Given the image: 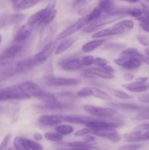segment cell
<instances>
[{"instance_id": "obj_1", "label": "cell", "mask_w": 149, "mask_h": 150, "mask_svg": "<svg viewBox=\"0 0 149 150\" xmlns=\"http://www.w3.org/2000/svg\"><path fill=\"white\" fill-rule=\"evenodd\" d=\"M56 42L51 41V42L46 44L39 53H37L30 58L18 62L16 64L23 71L35 67V66L39 65V64L46 62L49 59V57L52 55L53 52L56 48Z\"/></svg>"}, {"instance_id": "obj_2", "label": "cell", "mask_w": 149, "mask_h": 150, "mask_svg": "<svg viewBox=\"0 0 149 150\" xmlns=\"http://www.w3.org/2000/svg\"><path fill=\"white\" fill-rule=\"evenodd\" d=\"M134 26V23L132 20H129V19L122 20L121 21L117 22L115 24H114L111 27L101 29V30L95 32L92 35V38L99 39V38L108 36H112V35H125V34L129 33L131 29H133Z\"/></svg>"}, {"instance_id": "obj_3", "label": "cell", "mask_w": 149, "mask_h": 150, "mask_svg": "<svg viewBox=\"0 0 149 150\" xmlns=\"http://www.w3.org/2000/svg\"><path fill=\"white\" fill-rule=\"evenodd\" d=\"M86 135H93L104 138L113 143H118L121 140V136L118 133L115 128L106 127V128H93V127H86L79 130L74 133L75 136H84Z\"/></svg>"}, {"instance_id": "obj_4", "label": "cell", "mask_w": 149, "mask_h": 150, "mask_svg": "<svg viewBox=\"0 0 149 150\" xmlns=\"http://www.w3.org/2000/svg\"><path fill=\"white\" fill-rule=\"evenodd\" d=\"M30 98L29 95L22 89L20 84L10 86L0 89V102Z\"/></svg>"}, {"instance_id": "obj_5", "label": "cell", "mask_w": 149, "mask_h": 150, "mask_svg": "<svg viewBox=\"0 0 149 150\" xmlns=\"http://www.w3.org/2000/svg\"><path fill=\"white\" fill-rule=\"evenodd\" d=\"M45 85L51 87H59V86H77L81 83V81L79 79L74 78H62L54 77V76H48L44 79Z\"/></svg>"}, {"instance_id": "obj_6", "label": "cell", "mask_w": 149, "mask_h": 150, "mask_svg": "<svg viewBox=\"0 0 149 150\" xmlns=\"http://www.w3.org/2000/svg\"><path fill=\"white\" fill-rule=\"evenodd\" d=\"M85 111L93 117L98 118H110L117 113L115 108L109 107H100L93 105H85L83 106Z\"/></svg>"}, {"instance_id": "obj_7", "label": "cell", "mask_w": 149, "mask_h": 150, "mask_svg": "<svg viewBox=\"0 0 149 150\" xmlns=\"http://www.w3.org/2000/svg\"><path fill=\"white\" fill-rule=\"evenodd\" d=\"M56 2L54 1L50 2L45 8L42 9L39 11L37 12L31 16L28 20L27 23L29 24L34 26L35 25H39L53 10L55 9Z\"/></svg>"}, {"instance_id": "obj_8", "label": "cell", "mask_w": 149, "mask_h": 150, "mask_svg": "<svg viewBox=\"0 0 149 150\" xmlns=\"http://www.w3.org/2000/svg\"><path fill=\"white\" fill-rule=\"evenodd\" d=\"M114 62L118 66L124 67L126 70H134L139 68L141 65L142 61L136 57H122L119 56V58L114 59Z\"/></svg>"}, {"instance_id": "obj_9", "label": "cell", "mask_w": 149, "mask_h": 150, "mask_svg": "<svg viewBox=\"0 0 149 150\" xmlns=\"http://www.w3.org/2000/svg\"><path fill=\"white\" fill-rule=\"evenodd\" d=\"M23 51V45L22 43H16L6 48L0 54V61L9 62L20 55Z\"/></svg>"}, {"instance_id": "obj_10", "label": "cell", "mask_w": 149, "mask_h": 150, "mask_svg": "<svg viewBox=\"0 0 149 150\" xmlns=\"http://www.w3.org/2000/svg\"><path fill=\"white\" fill-rule=\"evenodd\" d=\"M88 23L87 20L86 18V16H83L81 18H80L79 20H77V21L74 22V23H72V25H70L69 27H67L65 30H64L63 32H61V33H59L57 36V40H63L64 38H67V37L70 36L72 34L75 33L77 31L80 30V29L83 27V26H86Z\"/></svg>"}, {"instance_id": "obj_11", "label": "cell", "mask_w": 149, "mask_h": 150, "mask_svg": "<svg viewBox=\"0 0 149 150\" xmlns=\"http://www.w3.org/2000/svg\"><path fill=\"white\" fill-rule=\"evenodd\" d=\"M34 30V26L26 23L23 26H22L16 32L14 37V41L15 43H23L26 40L29 39L32 35V32Z\"/></svg>"}, {"instance_id": "obj_12", "label": "cell", "mask_w": 149, "mask_h": 150, "mask_svg": "<svg viewBox=\"0 0 149 150\" xmlns=\"http://www.w3.org/2000/svg\"><path fill=\"white\" fill-rule=\"evenodd\" d=\"M83 75L85 77H99L103 79H112L115 78V75L108 73L102 68L91 67V68L84 70Z\"/></svg>"}, {"instance_id": "obj_13", "label": "cell", "mask_w": 149, "mask_h": 150, "mask_svg": "<svg viewBox=\"0 0 149 150\" xmlns=\"http://www.w3.org/2000/svg\"><path fill=\"white\" fill-rule=\"evenodd\" d=\"M22 89L26 92V94L29 95L30 98L34 97L35 98H37L38 96L43 92L45 89L39 86L37 83L32 81H24L20 83Z\"/></svg>"}, {"instance_id": "obj_14", "label": "cell", "mask_w": 149, "mask_h": 150, "mask_svg": "<svg viewBox=\"0 0 149 150\" xmlns=\"http://www.w3.org/2000/svg\"><path fill=\"white\" fill-rule=\"evenodd\" d=\"M64 119L62 115H42L38 118V122L44 126H55L64 122Z\"/></svg>"}, {"instance_id": "obj_15", "label": "cell", "mask_w": 149, "mask_h": 150, "mask_svg": "<svg viewBox=\"0 0 149 150\" xmlns=\"http://www.w3.org/2000/svg\"><path fill=\"white\" fill-rule=\"evenodd\" d=\"M59 65L61 70H66V71H77V70H81L83 67L81 61L78 59L63 60L61 62H59Z\"/></svg>"}, {"instance_id": "obj_16", "label": "cell", "mask_w": 149, "mask_h": 150, "mask_svg": "<svg viewBox=\"0 0 149 150\" xmlns=\"http://www.w3.org/2000/svg\"><path fill=\"white\" fill-rule=\"evenodd\" d=\"M25 18L24 15L13 14L0 16V29L7 26L15 24L22 21Z\"/></svg>"}, {"instance_id": "obj_17", "label": "cell", "mask_w": 149, "mask_h": 150, "mask_svg": "<svg viewBox=\"0 0 149 150\" xmlns=\"http://www.w3.org/2000/svg\"><path fill=\"white\" fill-rule=\"evenodd\" d=\"M56 30L57 25L56 23H53V22L42 28V31L40 32V36H39V43L44 44L47 41L49 40L53 36Z\"/></svg>"}, {"instance_id": "obj_18", "label": "cell", "mask_w": 149, "mask_h": 150, "mask_svg": "<svg viewBox=\"0 0 149 150\" xmlns=\"http://www.w3.org/2000/svg\"><path fill=\"white\" fill-rule=\"evenodd\" d=\"M92 117L85 115H68L64 117V122L72 124H78V125H86L88 122L93 120Z\"/></svg>"}, {"instance_id": "obj_19", "label": "cell", "mask_w": 149, "mask_h": 150, "mask_svg": "<svg viewBox=\"0 0 149 150\" xmlns=\"http://www.w3.org/2000/svg\"><path fill=\"white\" fill-rule=\"evenodd\" d=\"M20 105L17 103H10L5 107V113L12 122H15L20 115Z\"/></svg>"}, {"instance_id": "obj_20", "label": "cell", "mask_w": 149, "mask_h": 150, "mask_svg": "<svg viewBox=\"0 0 149 150\" xmlns=\"http://www.w3.org/2000/svg\"><path fill=\"white\" fill-rule=\"evenodd\" d=\"M110 105L115 107V108L131 111H140L149 108V106H147V105H137V104L127 103H111Z\"/></svg>"}, {"instance_id": "obj_21", "label": "cell", "mask_w": 149, "mask_h": 150, "mask_svg": "<svg viewBox=\"0 0 149 150\" xmlns=\"http://www.w3.org/2000/svg\"><path fill=\"white\" fill-rule=\"evenodd\" d=\"M123 87L129 92H143L149 90V83H139L134 81L132 83L124 84Z\"/></svg>"}, {"instance_id": "obj_22", "label": "cell", "mask_w": 149, "mask_h": 150, "mask_svg": "<svg viewBox=\"0 0 149 150\" xmlns=\"http://www.w3.org/2000/svg\"><path fill=\"white\" fill-rule=\"evenodd\" d=\"M77 40V38L75 37H67V38H64L63 40L58 44V47L56 48L55 51V54L58 55V54H61L62 53H64V51H67V49L70 48L73 44L74 43V42Z\"/></svg>"}, {"instance_id": "obj_23", "label": "cell", "mask_w": 149, "mask_h": 150, "mask_svg": "<svg viewBox=\"0 0 149 150\" xmlns=\"http://www.w3.org/2000/svg\"><path fill=\"white\" fill-rule=\"evenodd\" d=\"M105 42L104 40L97 39L93 40H91L85 43L84 45L82 46V51L85 53L91 52V51H94L96 48H99V46L102 45V44Z\"/></svg>"}, {"instance_id": "obj_24", "label": "cell", "mask_w": 149, "mask_h": 150, "mask_svg": "<svg viewBox=\"0 0 149 150\" xmlns=\"http://www.w3.org/2000/svg\"><path fill=\"white\" fill-rule=\"evenodd\" d=\"M91 96L95 97L102 100L109 101L111 100V97L109 94L101 90L99 88L93 87V86H91Z\"/></svg>"}, {"instance_id": "obj_25", "label": "cell", "mask_w": 149, "mask_h": 150, "mask_svg": "<svg viewBox=\"0 0 149 150\" xmlns=\"http://www.w3.org/2000/svg\"><path fill=\"white\" fill-rule=\"evenodd\" d=\"M40 0H21L15 5V8L18 10H23L34 7L39 2Z\"/></svg>"}, {"instance_id": "obj_26", "label": "cell", "mask_w": 149, "mask_h": 150, "mask_svg": "<svg viewBox=\"0 0 149 150\" xmlns=\"http://www.w3.org/2000/svg\"><path fill=\"white\" fill-rule=\"evenodd\" d=\"M13 146L15 150H30L26 139L19 136L15 138L13 141Z\"/></svg>"}, {"instance_id": "obj_27", "label": "cell", "mask_w": 149, "mask_h": 150, "mask_svg": "<svg viewBox=\"0 0 149 150\" xmlns=\"http://www.w3.org/2000/svg\"><path fill=\"white\" fill-rule=\"evenodd\" d=\"M98 6L102 9L103 13L106 14L109 13L115 7L113 0H99Z\"/></svg>"}, {"instance_id": "obj_28", "label": "cell", "mask_w": 149, "mask_h": 150, "mask_svg": "<svg viewBox=\"0 0 149 150\" xmlns=\"http://www.w3.org/2000/svg\"><path fill=\"white\" fill-rule=\"evenodd\" d=\"M102 13H103V12H102V9H101L99 6H96V7H95L94 8H93V10H92L89 13V14H87L86 16H86V20H87V21H88V23H91V22L97 19L98 18L100 17L101 15H102Z\"/></svg>"}, {"instance_id": "obj_29", "label": "cell", "mask_w": 149, "mask_h": 150, "mask_svg": "<svg viewBox=\"0 0 149 150\" xmlns=\"http://www.w3.org/2000/svg\"><path fill=\"white\" fill-rule=\"evenodd\" d=\"M120 56H122V57H136V58H138L140 59L142 54L139 52V51L137 48L130 47V48H127L123 50L121 54H120Z\"/></svg>"}, {"instance_id": "obj_30", "label": "cell", "mask_w": 149, "mask_h": 150, "mask_svg": "<svg viewBox=\"0 0 149 150\" xmlns=\"http://www.w3.org/2000/svg\"><path fill=\"white\" fill-rule=\"evenodd\" d=\"M56 131L62 136L70 135L74 131V127L70 125H58L56 127Z\"/></svg>"}, {"instance_id": "obj_31", "label": "cell", "mask_w": 149, "mask_h": 150, "mask_svg": "<svg viewBox=\"0 0 149 150\" xmlns=\"http://www.w3.org/2000/svg\"><path fill=\"white\" fill-rule=\"evenodd\" d=\"M62 145L67 146L68 147L72 148H78V147H86V146H91L94 145V142H89L87 141H83V142H67V143L63 144Z\"/></svg>"}, {"instance_id": "obj_32", "label": "cell", "mask_w": 149, "mask_h": 150, "mask_svg": "<svg viewBox=\"0 0 149 150\" xmlns=\"http://www.w3.org/2000/svg\"><path fill=\"white\" fill-rule=\"evenodd\" d=\"M45 138L48 141L53 142H60L63 141L62 135L59 134L58 133H52V132H48L45 134Z\"/></svg>"}, {"instance_id": "obj_33", "label": "cell", "mask_w": 149, "mask_h": 150, "mask_svg": "<svg viewBox=\"0 0 149 150\" xmlns=\"http://www.w3.org/2000/svg\"><path fill=\"white\" fill-rule=\"evenodd\" d=\"M109 91L110 92V93L112 94L113 96H115V98H118L119 99H123V100H128L132 98V96L129 94L126 93L125 92H123V91L118 90V89H110Z\"/></svg>"}, {"instance_id": "obj_34", "label": "cell", "mask_w": 149, "mask_h": 150, "mask_svg": "<svg viewBox=\"0 0 149 150\" xmlns=\"http://www.w3.org/2000/svg\"><path fill=\"white\" fill-rule=\"evenodd\" d=\"M56 14H57V10H56V9H54V10H53V11L51 12V13H50V14L48 15V16H47V17L45 18L44 19V20L42 21L40 23H39V26H41L42 28H43V27H45V26L49 25L50 23H51L53 21V20L55 19Z\"/></svg>"}, {"instance_id": "obj_35", "label": "cell", "mask_w": 149, "mask_h": 150, "mask_svg": "<svg viewBox=\"0 0 149 150\" xmlns=\"http://www.w3.org/2000/svg\"><path fill=\"white\" fill-rule=\"evenodd\" d=\"M135 121H144L149 120V108L139 111L138 114L133 118Z\"/></svg>"}, {"instance_id": "obj_36", "label": "cell", "mask_w": 149, "mask_h": 150, "mask_svg": "<svg viewBox=\"0 0 149 150\" xmlns=\"http://www.w3.org/2000/svg\"><path fill=\"white\" fill-rule=\"evenodd\" d=\"M137 20L139 21V25H140V28L145 32L149 33V21L143 15L140 17L137 18Z\"/></svg>"}, {"instance_id": "obj_37", "label": "cell", "mask_w": 149, "mask_h": 150, "mask_svg": "<svg viewBox=\"0 0 149 150\" xmlns=\"http://www.w3.org/2000/svg\"><path fill=\"white\" fill-rule=\"evenodd\" d=\"M143 15V13L141 9L137 8V7H133V8H129L128 7V9H127V16H131V17H134L137 19V18L140 17Z\"/></svg>"}, {"instance_id": "obj_38", "label": "cell", "mask_w": 149, "mask_h": 150, "mask_svg": "<svg viewBox=\"0 0 149 150\" xmlns=\"http://www.w3.org/2000/svg\"><path fill=\"white\" fill-rule=\"evenodd\" d=\"M143 146L142 144H130L123 145L118 147L117 150H139Z\"/></svg>"}, {"instance_id": "obj_39", "label": "cell", "mask_w": 149, "mask_h": 150, "mask_svg": "<svg viewBox=\"0 0 149 150\" xmlns=\"http://www.w3.org/2000/svg\"><path fill=\"white\" fill-rule=\"evenodd\" d=\"M94 57L91 55H87L83 57L81 59V63L83 66H86V67H90L92 64L94 63Z\"/></svg>"}, {"instance_id": "obj_40", "label": "cell", "mask_w": 149, "mask_h": 150, "mask_svg": "<svg viewBox=\"0 0 149 150\" xmlns=\"http://www.w3.org/2000/svg\"><path fill=\"white\" fill-rule=\"evenodd\" d=\"M77 96L79 98H86L91 96V86H86L77 92Z\"/></svg>"}, {"instance_id": "obj_41", "label": "cell", "mask_w": 149, "mask_h": 150, "mask_svg": "<svg viewBox=\"0 0 149 150\" xmlns=\"http://www.w3.org/2000/svg\"><path fill=\"white\" fill-rule=\"evenodd\" d=\"M26 141H27L30 150H43V146L38 142L30 140V139H26Z\"/></svg>"}, {"instance_id": "obj_42", "label": "cell", "mask_w": 149, "mask_h": 150, "mask_svg": "<svg viewBox=\"0 0 149 150\" xmlns=\"http://www.w3.org/2000/svg\"><path fill=\"white\" fill-rule=\"evenodd\" d=\"M137 40L143 46H149V38L147 35H140L137 37Z\"/></svg>"}, {"instance_id": "obj_43", "label": "cell", "mask_w": 149, "mask_h": 150, "mask_svg": "<svg viewBox=\"0 0 149 150\" xmlns=\"http://www.w3.org/2000/svg\"><path fill=\"white\" fill-rule=\"evenodd\" d=\"M93 64L96 66H97L99 68H103L104 67L108 64V62L106 59L103 58H101V57H96L94 59V63Z\"/></svg>"}, {"instance_id": "obj_44", "label": "cell", "mask_w": 149, "mask_h": 150, "mask_svg": "<svg viewBox=\"0 0 149 150\" xmlns=\"http://www.w3.org/2000/svg\"><path fill=\"white\" fill-rule=\"evenodd\" d=\"M10 139V135L7 134L5 137L3 139L2 142L0 144V150H7V146H8L9 142Z\"/></svg>"}, {"instance_id": "obj_45", "label": "cell", "mask_w": 149, "mask_h": 150, "mask_svg": "<svg viewBox=\"0 0 149 150\" xmlns=\"http://www.w3.org/2000/svg\"><path fill=\"white\" fill-rule=\"evenodd\" d=\"M134 130H140V131H148L149 130V123H143L135 127Z\"/></svg>"}, {"instance_id": "obj_46", "label": "cell", "mask_w": 149, "mask_h": 150, "mask_svg": "<svg viewBox=\"0 0 149 150\" xmlns=\"http://www.w3.org/2000/svg\"><path fill=\"white\" fill-rule=\"evenodd\" d=\"M137 100L143 103H149V94H143L137 98Z\"/></svg>"}, {"instance_id": "obj_47", "label": "cell", "mask_w": 149, "mask_h": 150, "mask_svg": "<svg viewBox=\"0 0 149 150\" xmlns=\"http://www.w3.org/2000/svg\"><path fill=\"white\" fill-rule=\"evenodd\" d=\"M60 150H99V148L94 146H86V147H78V148H72L70 147L68 149H60Z\"/></svg>"}, {"instance_id": "obj_48", "label": "cell", "mask_w": 149, "mask_h": 150, "mask_svg": "<svg viewBox=\"0 0 149 150\" xmlns=\"http://www.w3.org/2000/svg\"><path fill=\"white\" fill-rule=\"evenodd\" d=\"M87 0H74L73 2V7H80L85 4Z\"/></svg>"}, {"instance_id": "obj_49", "label": "cell", "mask_w": 149, "mask_h": 150, "mask_svg": "<svg viewBox=\"0 0 149 150\" xmlns=\"http://www.w3.org/2000/svg\"><path fill=\"white\" fill-rule=\"evenodd\" d=\"M102 69H103L104 70H105L106 72H108V73H111V74H114V73H115V70H114L113 67L108 65V64H107V65L105 66V67H104Z\"/></svg>"}, {"instance_id": "obj_50", "label": "cell", "mask_w": 149, "mask_h": 150, "mask_svg": "<svg viewBox=\"0 0 149 150\" xmlns=\"http://www.w3.org/2000/svg\"><path fill=\"white\" fill-rule=\"evenodd\" d=\"M142 10H143V16H144L149 21V9L146 6L143 5V9H142Z\"/></svg>"}, {"instance_id": "obj_51", "label": "cell", "mask_w": 149, "mask_h": 150, "mask_svg": "<svg viewBox=\"0 0 149 150\" xmlns=\"http://www.w3.org/2000/svg\"><path fill=\"white\" fill-rule=\"evenodd\" d=\"M124 78L126 81H131L134 79V76H133L131 73H124Z\"/></svg>"}, {"instance_id": "obj_52", "label": "cell", "mask_w": 149, "mask_h": 150, "mask_svg": "<svg viewBox=\"0 0 149 150\" xmlns=\"http://www.w3.org/2000/svg\"><path fill=\"white\" fill-rule=\"evenodd\" d=\"M140 60H141L142 62H145L146 64H148V65L149 66V57H148V56H146V55H143V54H142L141 57H140Z\"/></svg>"}, {"instance_id": "obj_53", "label": "cell", "mask_w": 149, "mask_h": 150, "mask_svg": "<svg viewBox=\"0 0 149 150\" xmlns=\"http://www.w3.org/2000/svg\"><path fill=\"white\" fill-rule=\"evenodd\" d=\"M33 137L36 141H41L42 138H43V136H42V135L40 133H34Z\"/></svg>"}, {"instance_id": "obj_54", "label": "cell", "mask_w": 149, "mask_h": 150, "mask_svg": "<svg viewBox=\"0 0 149 150\" xmlns=\"http://www.w3.org/2000/svg\"><path fill=\"white\" fill-rule=\"evenodd\" d=\"M4 113H5V107L0 105V115H1Z\"/></svg>"}, {"instance_id": "obj_55", "label": "cell", "mask_w": 149, "mask_h": 150, "mask_svg": "<svg viewBox=\"0 0 149 150\" xmlns=\"http://www.w3.org/2000/svg\"><path fill=\"white\" fill-rule=\"evenodd\" d=\"M121 1H128V2H131V3H135V2H138L140 0H121Z\"/></svg>"}, {"instance_id": "obj_56", "label": "cell", "mask_w": 149, "mask_h": 150, "mask_svg": "<svg viewBox=\"0 0 149 150\" xmlns=\"http://www.w3.org/2000/svg\"><path fill=\"white\" fill-rule=\"evenodd\" d=\"M144 51H145V54L146 56H148V57H149V48H146Z\"/></svg>"}, {"instance_id": "obj_57", "label": "cell", "mask_w": 149, "mask_h": 150, "mask_svg": "<svg viewBox=\"0 0 149 150\" xmlns=\"http://www.w3.org/2000/svg\"><path fill=\"white\" fill-rule=\"evenodd\" d=\"M9 1H11V2L13 3V5H14V6L15 5V4H17L18 2V0H9Z\"/></svg>"}, {"instance_id": "obj_58", "label": "cell", "mask_w": 149, "mask_h": 150, "mask_svg": "<svg viewBox=\"0 0 149 150\" xmlns=\"http://www.w3.org/2000/svg\"><path fill=\"white\" fill-rule=\"evenodd\" d=\"M1 40H2V38H1V35H0V44L1 43Z\"/></svg>"}, {"instance_id": "obj_59", "label": "cell", "mask_w": 149, "mask_h": 150, "mask_svg": "<svg viewBox=\"0 0 149 150\" xmlns=\"http://www.w3.org/2000/svg\"><path fill=\"white\" fill-rule=\"evenodd\" d=\"M8 150H15V149H13V148H10Z\"/></svg>"}, {"instance_id": "obj_60", "label": "cell", "mask_w": 149, "mask_h": 150, "mask_svg": "<svg viewBox=\"0 0 149 150\" xmlns=\"http://www.w3.org/2000/svg\"><path fill=\"white\" fill-rule=\"evenodd\" d=\"M146 1H147V2H148L149 3V0H145Z\"/></svg>"}]
</instances>
